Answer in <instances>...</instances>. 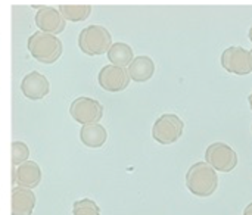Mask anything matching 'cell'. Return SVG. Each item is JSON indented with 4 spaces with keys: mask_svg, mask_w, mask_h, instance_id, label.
I'll return each instance as SVG.
<instances>
[{
    "mask_svg": "<svg viewBox=\"0 0 252 215\" xmlns=\"http://www.w3.org/2000/svg\"><path fill=\"white\" fill-rule=\"evenodd\" d=\"M219 186L217 171L205 161L193 164L186 173V187L199 198L211 196Z\"/></svg>",
    "mask_w": 252,
    "mask_h": 215,
    "instance_id": "1",
    "label": "cell"
},
{
    "mask_svg": "<svg viewBox=\"0 0 252 215\" xmlns=\"http://www.w3.org/2000/svg\"><path fill=\"white\" fill-rule=\"evenodd\" d=\"M27 47L31 53V56L38 61L40 63L50 65L56 62L63 50L62 41L52 34H46L41 31H37L30 35Z\"/></svg>",
    "mask_w": 252,
    "mask_h": 215,
    "instance_id": "2",
    "label": "cell"
},
{
    "mask_svg": "<svg viewBox=\"0 0 252 215\" xmlns=\"http://www.w3.org/2000/svg\"><path fill=\"white\" fill-rule=\"evenodd\" d=\"M78 46L86 55L99 56L108 53V50L111 49L112 35L102 25H89L81 30L78 35Z\"/></svg>",
    "mask_w": 252,
    "mask_h": 215,
    "instance_id": "3",
    "label": "cell"
},
{
    "mask_svg": "<svg viewBox=\"0 0 252 215\" xmlns=\"http://www.w3.org/2000/svg\"><path fill=\"white\" fill-rule=\"evenodd\" d=\"M185 131V123L176 114H164L161 115L154 127H152V137L164 146L176 143Z\"/></svg>",
    "mask_w": 252,
    "mask_h": 215,
    "instance_id": "4",
    "label": "cell"
},
{
    "mask_svg": "<svg viewBox=\"0 0 252 215\" xmlns=\"http://www.w3.org/2000/svg\"><path fill=\"white\" fill-rule=\"evenodd\" d=\"M205 162L211 165L216 171L230 173L238 165V155L229 145L223 142H216L207 148Z\"/></svg>",
    "mask_w": 252,
    "mask_h": 215,
    "instance_id": "5",
    "label": "cell"
},
{
    "mask_svg": "<svg viewBox=\"0 0 252 215\" xmlns=\"http://www.w3.org/2000/svg\"><path fill=\"white\" fill-rule=\"evenodd\" d=\"M71 117L81 125L96 124L103 117V106L92 97H77L69 106Z\"/></svg>",
    "mask_w": 252,
    "mask_h": 215,
    "instance_id": "6",
    "label": "cell"
},
{
    "mask_svg": "<svg viewBox=\"0 0 252 215\" xmlns=\"http://www.w3.org/2000/svg\"><path fill=\"white\" fill-rule=\"evenodd\" d=\"M223 68L235 75H248L251 71L250 50L241 46H230L221 53Z\"/></svg>",
    "mask_w": 252,
    "mask_h": 215,
    "instance_id": "7",
    "label": "cell"
},
{
    "mask_svg": "<svg viewBox=\"0 0 252 215\" xmlns=\"http://www.w3.org/2000/svg\"><path fill=\"white\" fill-rule=\"evenodd\" d=\"M130 80L131 78L128 75V71L115 65H105L97 75L99 86L111 93L126 90L130 84Z\"/></svg>",
    "mask_w": 252,
    "mask_h": 215,
    "instance_id": "8",
    "label": "cell"
},
{
    "mask_svg": "<svg viewBox=\"0 0 252 215\" xmlns=\"http://www.w3.org/2000/svg\"><path fill=\"white\" fill-rule=\"evenodd\" d=\"M65 24L66 21L63 19V16L59 13L56 7L43 6L35 13V25L41 32L52 34V35L61 34L65 30Z\"/></svg>",
    "mask_w": 252,
    "mask_h": 215,
    "instance_id": "9",
    "label": "cell"
},
{
    "mask_svg": "<svg viewBox=\"0 0 252 215\" xmlns=\"http://www.w3.org/2000/svg\"><path fill=\"white\" fill-rule=\"evenodd\" d=\"M21 90H22V93H24V96L27 99L40 100V99H43L44 96L49 94L50 84H49V80L43 74H40L37 71H32V72L27 74L22 78Z\"/></svg>",
    "mask_w": 252,
    "mask_h": 215,
    "instance_id": "10",
    "label": "cell"
},
{
    "mask_svg": "<svg viewBox=\"0 0 252 215\" xmlns=\"http://www.w3.org/2000/svg\"><path fill=\"white\" fill-rule=\"evenodd\" d=\"M41 182V170L37 162L25 161L19 167H16V184L25 189H34Z\"/></svg>",
    "mask_w": 252,
    "mask_h": 215,
    "instance_id": "11",
    "label": "cell"
},
{
    "mask_svg": "<svg viewBox=\"0 0 252 215\" xmlns=\"http://www.w3.org/2000/svg\"><path fill=\"white\" fill-rule=\"evenodd\" d=\"M35 207V195L25 187H13L12 190V215H31Z\"/></svg>",
    "mask_w": 252,
    "mask_h": 215,
    "instance_id": "12",
    "label": "cell"
},
{
    "mask_svg": "<svg viewBox=\"0 0 252 215\" xmlns=\"http://www.w3.org/2000/svg\"><path fill=\"white\" fill-rule=\"evenodd\" d=\"M127 71H128V75H130V78L133 81L145 83V81H149L154 77L155 63H154V61L149 56L140 55V56H136L131 61V63L128 65Z\"/></svg>",
    "mask_w": 252,
    "mask_h": 215,
    "instance_id": "13",
    "label": "cell"
},
{
    "mask_svg": "<svg viewBox=\"0 0 252 215\" xmlns=\"http://www.w3.org/2000/svg\"><path fill=\"white\" fill-rule=\"evenodd\" d=\"M106 139H108L106 128L103 125H100L99 123L83 125L80 130V140L87 148H92V149L100 148L105 145Z\"/></svg>",
    "mask_w": 252,
    "mask_h": 215,
    "instance_id": "14",
    "label": "cell"
},
{
    "mask_svg": "<svg viewBox=\"0 0 252 215\" xmlns=\"http://www.w3.org/2000/svg\"><path fill=\"white\" fill-rule=\"evenodd\" d=\"M108 59L111 62V65L115 66H121L126 68L131 63V61L134 59V53L133 49L127 44V43H112L111 49L108 50Z\"/></svg>",
    "mask_w": 252,
    "mask_h": 215,
    "instance_id": "15",
    "label": "cell"
},
{
    "mask_svg": "<svg viewBox=\"0 0 252 215\" xmlns=\"http://www.w3.org/2000/svg\"><path fill=\"white\" fill-rule=\"evenodd\" d=\"M58 10L63 16L65 21L81 22L90 16L92 6L90 4H61Z\"/></svg>",
    "mask_w": 252,
    "mask_h": 215,
    "instance_id": "16",
    "label": "cell"
},
{
    "mask_svg": "<svg viewBox=\"0 0 252 215\" xmlns=\"http://www.w3.org/2000/svg\"><path fill=\"white\" fill-rule=\"evenodd\" d=\"M12 149V164L13 167H19L30 158V149L24 142H13L10 145Z\"/></svg>",
    "mask_w": 252,
    "mask_h": 215,
    "instance_id": "17",
    "label": "cell"
},
{
    "mask_svg": "<svg viewBox=\"0 0 252 215\" xmlns=\"http://www.w3.org/2000/svg\"><path fill=\"white\" fill-rule=\"evenodd\" d=\"M72 215H100V210L92 199L77 201L72 207Z\"/></svg>",
    "mask_w": 252,
    "mask_h": 215,
    "instance_id": "18",
    "label": "cell"
},
{
    "mask_svg": "<svg viewBox=\"0 0 252 215\" xmlns=\"http://www.w3.org/2000/svg\"><path fill=\"white\" fill-rule=\"evenodd\" d=\"M244 215H252V204L247 205V208H245V211H244Z\"/></svg>",
    "mask_w": 252,
    "mask_h": 215,
    "instance_id": "19",
    "label": "cell"
},
{
    "mask_svg": "<svg viewBox=\"0 0 252 215\" xmlns=\"http://www.w3.org/2000/svg\"><path fill=\"white\" fill-rule=\"evenodd\" d=\"M248 102H250V106H251V109H252V93L248 96Z\"/></svg>",
    "mask_w": 252,
    "mask_h": 215,
    "instance_id": "20",
    "label": "cell"
},
{
    "mask_svg": "<svg viewBox=\"0 0 252 215\" xmlns=\"http://www.w3.org/2000/svg\"><path fill=\"white\" fill-rule=\"evenodd\" d=\"M248 37H250V40L252 41V27L250 28V32H248Z\"/></svg>",
    "mask_w": 252,
    "mask_h": 215,
    "instance_id": "21",
    "label": "cell"
},
{
    "mask_svg": "<svg viewBox=\"0 0 252 215\" xmlns=\"http://www.w3.org/2000/svg\"><path fill=\"white\" fill-rule=\"evenodd\" d=\"M250 62H251V71H252V50H250Z\"/></svg>",
    "mask_w": 252,
    "mask_h": 215,
    "instance_id": "22",
    "label": "cell"
}]
</instances>
